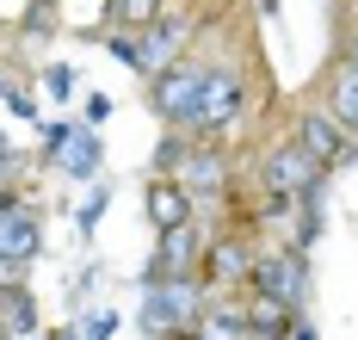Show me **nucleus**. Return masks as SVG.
I'll use <instances>...</instances> for the list:
<instances>
[{
    "instance_id": "9",
    "label": "nucleus",
    "mask_w": 358,
    "mask_h": 340,
    "mask_svg": "<svg viewBox=\"0 0 358 340\" xmlns=\"http://www.w3.org/2000/svg\"><path fill=\"white\" fill-rule=\"evenodd\" d=\"M0 254L6 260H25V266L43 254V211H37L31 198H13L0 211Z\"/></svg>"
},
{
    "instance_id": "3",
    "label": "nucleus",
    "mask_w": 358,
    "mask_h": 340,
    "mask_svg": "<svg viewBox=\"0 0 358 340\" xmlns=\"http://www.w3.org/2000/svg\"><path fill=\"white\" fill-rule=\"evenodd\" d=\"M198 38H204V0H167L148 25H136V75L155 80L161 69H173Z\"/></svg>"
},
{
    "instance_id": "5",
    "label": "nucleus",
    "mask_w": 358,
    "mask_h": 340,
    "mask_svg": "<svg viewBox=\"0 0 358 340\" xmlns=\"http://www.w3.org/2000/svg\"><path fill=\"white\" fill-rule=\"evenodd\" d=\"M204 303H210V285H204L198 272H192V278H161V285H143V309H136V328H143V340L185 334V328H198Z\"/></svg>"
},
{
    "instance_id": "20",
    "label": "nucleus",
    "mask_w": 358,
    "mask_h": 340,
    "mask_svg": "<svg viewBox=\"0 0 358 340\" xmlns=\"http://www.w3.org/2000/svg\"><path fill=\"white\" fill-rule=\"evenodd\" d=\"M106 211H111V186H106V180H93V186H87V198H80V211H74V229H80V235H93Z\"/></svg>"
},
{
    "instance_id": "16",
    "label": "nucleus",
    "mask_w": 358,
    "mask_h": 340,
    "mask_svg": "<svg viewBox=\"0 0 358 340\" xmlns=\"http://www.w3.org/2000/svg\"><path fill=\"white\" fill-rule=\"evenodd\" d=\"M80 124H87V118H43V124H37V130H43V143H37V161H43V167H56V155L69 149L74 136H80Z\"/></svg>"
},
{
    "instance_id": "13",
    "label": "nucleus",
    "mask_w": 358,
    "mask_h": 340,
    "mask_svg": "<svg viewBox=\"0 0 358 340\" xmlns=\"http://www.w3.org/2000/svg\"><path fill=\"white\" fill-rule=\"evenodd\" d=\"M0 328H6L13 340H37V334H43V309H37V291H31V285L0 291Z\"/></svg>"
},
{
    "instance_id": "28",
    "label": "nucleus",
    "mask_w": 358,
    "mask_h": 340,
    "mask_svg": "<svg viewBox=\"0 0 358 340\" xmlns=\"http://www.w3.org/2000/svg\"><path fill=\"white\" fill-rule=\"evenodd\" d=\"M0 149H13V143H6V130H0Z\"/></svg>"
},
{
    "instance_id": "25",
    "label": "nucleus",
    "mask_w": 358,
    "mask_h": 340,
    "mask_svg": "<svg viewBox=\"0 0 358 340\" xmlns=\"http://www.w3.org/2000/svg\"><path fill=\"white\" fill-rule=\"evenodd\" d=\"M285 340H322V328L309 322V309L303 316H290V328H285Z\"/></svg>"
},
{
    "instance_id": "23",
    "label": "nucleus",
    "mask_w": 358,
    "mask_h": 340,
    "mask_svg": "<svg viewBox=\"0 0 358 340\" xmlns=\"http://www.w3.org/2000/svg\"><path fill=\"white\" fill-rule=\"evenodd\" d=\"M111 112H117V106H111V93H87V99H80V118H87L93 130H99V124H106Z\"/></svg>"
},
{
    "instance_id": "1",
    "label": "nucleus",
    "mask_w": 358,
    "mask_h": 340,
    "mask_svg": "<svg viewBox=\"0 0 358 340\" xmlns=\"http://www.w3.org/2000/svg\"><path fill=\"white\" fill-rule=\"evenodd\" d=\"M173 180L185 186V198H192V211H198V217L222 223V217H229V204H235V192H241V161H235L229 143H192L185 161L173 167Z\"/></svg>"
},
{
    "instance_id": "15",
    "label": "nucleus",
    "mask_w": 358,
    "mask_h": 340,
    "mask_svg": "<svg viewBox=\"0 0 358 340\" xmlns=\"http://www.w3.org/2000/svg\"><path fill=\"white\" fill-rule=\"evenodd\" d=\"M285 328H290V309H285V303L253 297V291H248V340H285Z\"/></svg>"
},
{
    "instance_id": "24",
    "label": "nucleus",
    "mask_w": 358,
    "mask_h": 340,
    "mask_svg": "<svg viewBox=\"0 0 358 340\" xmlns=\"http://www.w3.org/2000/svg\"><path fill=\"white\" fill-rule=\"evenodd\" d=\"M13 285H31V266H25V260H6V254H0V291H13Z\"/></svg>"
},
{
    "instance_id": "2",
    "label": "nucleus",
    "mask_w": 358,
    "mask_h": 340,
    "mask_svg": "<svg viewBox=\"0 0 358 340\" xmlns=\"http://www.w3.org/2000/svg\"><path fill=\"white\" fill-rule=\"evenodd\" d=\"M241 180L253 186V198H303V192H315L322 180H334V173L285 130V136H272L266 149H253V167Z\"/></svg>"
},
{
    "instance_id": "7",
    "label": "nucleus",
    "mask_w": 358,
    "mask_h": 340,
    "mask_svg": "<svg viewBox=\"0 0 358 340\" xmlns=\"http://www.w3.org/2000/svg\"><path fill=\"white\" fill-rule=\"evenodd\" d=\"M285 130H290V136H296V143H303L309 155H315V161H322L327 173H340V167H352V161H358V136H352V130H346V124H340L334 112H327L322 99L296 106Z\"/></svg>"
},
{
    "instance_id": "6",
    "label": "nucleus",
    "mask_w": 358,
    "mask_h": 340,
    "mask_svg": "<svg viewBox=\"0 0 358 340\" xmlns=\"http://www.w3.org/2000/svg\"><path fill=\"white\" fill-rule=\"evenodd\" d=\"M216 229H222V223H210V217H192V223H179V229H161V235H155V254H148V266L136 272V285L192 278V272L204 266V248H210Z\"/></svg>"
},
{
    "instance_id": "27",
    "label": "nucleus",
    "mask_w": 358,
    "mask_h": 340,
    "mask_svg": "<svg viewBox=\"0 0 358 340\" xmlns=\"http://www.w3.org/2000/svg\"><path fill=\"white\" fill-rule=\"evenodd\" d=\"M13 198H25V192H13V186H0V211H6V204H13Z\"/></svg>"
},
{
    "instance_id": "22",
    "label": "nucleus",
    "mask_w": 358,
    "mask_h": 340,
    "mask_svg": "<svg viewBox=\"0 0 358 340\" xmlns=\"http://www.w3.org/2000/svg\"><path fill=\"white\" fill-rule=\"evenodd\" d=\"M117 328H124V316H117L111 303H99V309L80 316V340H117Z\"/></svg>"
},
{
    "instance_id": "26",
    "label": "nucleus",
    "mask_w": 358,
    "mask_h": 340,
    "mask_svg": "<svg viewBox=\"0 0 358 340\" xmlns=\"http://www.w3.org/2000/svg\"><path fill=\"white\" fill-rule=\"evenodd\" d=\"M13 80H19V69H13V62H6V56H0V93H6V87H13Z\"/></svg>"
},
{
    "instance_id": "30",
    "label": "nucleus",
    "mask_w": 358,
    "mask_h": 340,
    "mask_svg": "<svg viewBox=\"0 0 358 340\" xmlns=\"http://www.w3.org/2000/svg\"><path fill=\"white\" fill-rule=\"evenodd\" d=\"M0 340H13V334H6V328H0Z\"/></svg>"
},
{
    "instance_id": "8",
    "label": "nucleus",
    "mask_w": 358,
    "mask_h": 340,
    "mask_svg": "<svg viewBox=\"0 0 358 340\" xmlns=\"http://www.w3.org/2000/svg\"><path fill=\"white\" fill-rule=\"evenodd\" d=\"M259 235L253 229H241V223H222L210 235V248H204V266H198V278L210 285V291H248V272H253V260H259Z\"/></svg>"
},
{
    "instance_id": "14",
    "label": "nucleus",
    "mask_w": 358,
    "mask_h": 340,
    "mask_svg": "<svg viewBox=\"0 0 358 340\" xmlns=\"http://www.w3.org/2000/svg\"><path fill=\"white\" fill-rule=\"evenodd\" d=\"M37 93L69 112L74 99H80V69H74V62H43V69H37Z\"/></svg>"
},
{
    "instance_id": "17",
    "label": "nucleus",
    "mask_w": 358,
    "mask_h": 340,
    "mask_svg": "<svg viewBox=\"0 0 358 340\" xmlns=\"http://www.w3.org/2000/svg\"><path fill=\"white\" fill-rule=\"evenodd\" d=\"M185 149H192V136H185V130H173V124H161V143H155V155H148V173L173 180V167L185 161Z\"/></svg>"
},
{
    "instance_id": "21",
    "label": "nucleus",
    "mask_w": 358,
    "mask_h": 340,
    "mask_svg": "<svg viewBox=\"0 0 358 340\" xmlns=\"http://www.w3.org/2000/svg\"><path fill=\"white\" fill-rule=\"evenodd\" d=\"M56 19H62V13H56V0H31V13H25L19 38H25V43H43L50 31H56Z\"/></svg>"
},
{
    "instance_id": "12",
    "label": "nucleus",
    "mask_w": 358,
    "mask_h": 340,
    "mask_svg": "<svg viewBox=\"0 0 358 340\" xmlns=\"http://www.w3.org/2000/svg\"><path fill=\"white\" fill-rule=\"evenodd\" d=\"M56 173H62L69 186H93V180L106 173V143H99V130H93V124H80V136L56 155Z\"/></svg>"
},
{
    "instance_id": "10",
    "label": "nucleus",
    "mask_w": 358,
    "mask_h": 340,
    "mask_svg": "<svg viewBox=\"0 0 358 340\" xmlns=\"http://www.w3.org/2000/svg\"><path fill=\"white\" fill-rule=\"evenodd\" d=\"M143 217H148V229L161 235V229L192 223L198 211H192V198H185V186H179V180H161V173H148V180H143Z\"/></svg>"
},
{
    "instance_id": "4",
    "label": "nucleus",
    "mask_w": 358,
    "mask_h": 340,
    "mask_svg": "<svg viewBox=\"0 0 358 340\" xmlns=\"http://www.w3.org/2000/svg\"><path fill=\"white\" fill-rule=\"evenodd\" d=\"M248 291L285 303L290 316H303V309L315 303V260H309L303 248H290V241H272V248H259V260H253Z\"/></svg>"
},
{
    "instance_id": "18",
    "label": "nucleus",
    "mask_w": 358,
    "mask_h": 340,
    "mask_svg": "<svg viewBox=\"0 0 358 340\" xmlns=\"http://www.w3.org/2000/svg\"><path fill=\"white\" fill-rule=\"evenodd\" d=\"M0 106L19 118V124H43V93H37V87H25V80H13V87L0 93Z\"/></svg>"
},
{
    "instance_id": "19",
    "label": "nucleus",
    "mask_w": 358,
    "mask_h": 340,
    "mask_svg": "<svg viewBox=\"0 0 358 340\" xmlns=\"http://www.w3.org/2000/svg\"><path fill=\"white\" fill-rule=\"evenodd\" d=\"M87 38L99 43L106 56H117V62H124V69L136 75V31H130V25H111V31H87Z\"/></svg>"
},
{
    "instance_id": "29",
    "label": "nucleus",
    "mask_w": 358,
    "mask_h": 340,
    "mask_svg": "<svg viewBox=\"0 0 358 340\" xmlns=\"http://www.w3.org/2000/svg\"><path fill=\"white\" fill-rule=\"evenodd\" d=\"M340 6H352V13H358V0H340Z\"/></svg>"
},
{
    "instance_id": "11",
    "label": "nucleus",
    "mask_w": 358,
    "mask_h": 340,
    "mask_svg": "<svg viewBox=\"0 0 358 340\" xmlns=\"http://www.w3.org/2000/svg\"><path fill=\"white\" fill-rule=\"evenodd\" d=\"M322 106L358 136V62H352V56H334V62H327V75H322Z\"/></svg>"
}]
</instances>
